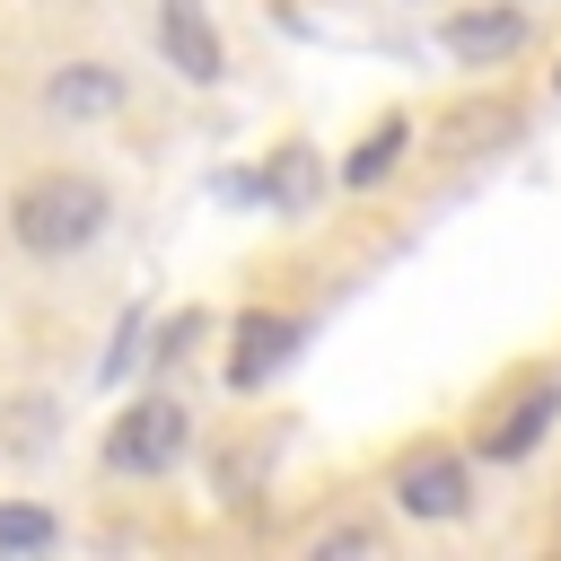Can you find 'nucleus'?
Instances as JSON below:
<instances>
[{
    "label": "nucleus",
    "mask_w": 561,
    "mask_h": 561,
    "mask_svg": "<svg viewBox=\"0 0 561 561\" xmlns=\"http://www.w3.org/2000/svg\"><path fill=\"white\" fill-rule=\"evenodd\" d=\"M105 228H114V193H105L96 175H79V167L26 175V184L9 193V237H18V254H35V263L88 254Z\"/></svg>",
    "instance_id": "1"
},
{
    "label": "nucleus",
    "mask_w": 561,
    "mask_h": 561,
    "mask_svg": "<svg viewBox=\"0 0 561 561\" xmlns=\"http://www.w3.org/2000/svg\"><path fill=\"white\" fill-rule=\"evenodd\" d=\"M394 508L403 517H421V526H447V517H465L473 508V473H465V456H403L394 465Z\"/></svg>",
    "instance_id": "3"
},
{
    "label": "nucleus",
    "mask_w": 561,
    "mask_h": 561,
    "mask_svg": "<svg viewBox=\"0 0 561 561\" xmlns=\"http://www.w3.org/2000/svg\"><path fill=\"white\" fill-rule=\"evenodd\" d=\"M412 9H421V0H412Z\"/></svg>",
    "instance_id": "13"
},
{
    "label": "nucleus",
    "mask_w": 561,
    "mask_h": 561,
    "mask_svg": "<svg viewBox=\"0 0 561 561\" xmlns=\"http://www.w3.org/2000/svg\"><path fill=\"white\" fill-rule=\"evenodd\" d=\"M53 508H26V500H9L0 508V552H53Z\"/></svg>",
    "instance_id": "10"
},
{
    "label": "nucleus",
    "mask_w": 561,
    "mask_h": 561,
    "mask_svg": "<svg viewBox=\"0 0 561 561\" xmlns=\"http://www.w3.org/2000/svg\"><path fill=\"white\" fill-rule=\"evenodd\" d=\"M158 44H167L175 79H193V88H210V79H219V35H210L202 0H158Z\"/></svg>",
    "instance_id": "6"
},
{
    "label": "nucleus",
    "mask_w": 561,
    "mask_h": 561,
    "mask_svg": "<svg viewBox=\"0 0 561 561\" xmlns=\"http://www.w3.org/2000/svg\"><path fill=\"white\" fill-rule=\"evenodd\" d=\"M403 140H412V123H403V114H386V123L368 131V149H359V158H342V184H351V193H359V184H377V175L403 158Z\"/></svg>",
    "instance_id": "9"
},
{
    "label": "nucleus",
    "mask_w": 561,
    "mask_h": 561,
    "mask_svg": "<svg viewBox=\"0 0 561 561\" xmlns=\"http://www.w3.org/2000/svg\"><path fill=\"white\" fill-rule=\"evenodd\" d=\"M351 552H377V535H368V526H333V535H316V561H351Z\"/></svg>",
    "instance_id": "12"
},
{
    "label": "nucleus",
    "mask_w": 561,
    "mask_h": 561,
    "mask_svg": "<svg viewBox=\"0 0 561 561\" xmlns=\"http://www.w3.org/2000/svg\"><path fill=\"white\" fill-rule=\"evenodd\" d=\"M237 351H228V386H263L289 351H298V324L289 316H272V307H254V316H237V333H228Z\"/></svg>",
    "instance_id": "7"
},
{
    "label": "nucleus",
    "mask_w": 561,
    "mask_h": 561,
    "mask_svg": "<svg viewBox=\"0 0 561 561\" xmlns=\"http://www.w3.org/2000/svg\"><path fill=\"white\" fill-rule=\"evenodd\" d=\"M447 53L465 70H491L508 53H526V0H500V9H456L447 18Z\"/></svg>",
    "instance_id": "4"
},
{
    "label": "nucleus",
    "mask_w": 561,
    "mask_h": 561,
    "mask_svg": "<svg viewBox=\"0 0 561 561\" xmlns=\"http://www.w3.org/2000/svg\"><path fill=\"white\" fill-rule=\"evenodd\" d=\"M123 70L114 61H61L53 79H44V105L61 114V123H105V114H123Z\"/></svg>",
    "instance_id": "5"
},
{
    "label": "nucleus",
    "mask_w": 561,
    "mask_h": 561,
    "mask_svg": "<svg viewBox=\"0 0 561 561\" xmlns=\"http://www.w3.org/2000/svg\"><path fill=\"white\" fill-rule=\"evenodd\" d=\"M307 193H316V158H307V149L272 158V202H280V210H307Z\"/></svg>",
    "instance_id": "11"
},
{
    "label": "nucleus",
    "mask_w": 561,
    "mask_h": 561,
    "mask_svg": "<svg viewBox=\"0 0 561 561\" xmlns=\"http://www.w3.org/2000/svg\"><path fill=\"white\" fill-rule=\"evenodd\" d=\"M184 447H193V412H184L175 394H140V403H123L114 430H105V465H114V473H140V482L175 473Z\"/></svg>",
    "instance_id": "2"
},
{
    "label": "nucleus",
    "mask_w": 561,
    "mask_h": 561,
    "mask_svg": "<svg viewBox=\"0 0 561 561\" xmlns=\"http://www.w3.org/2000/svg\"><path fill=\"white\" fill-rule=\"evenodd\" d=\"M552 421H561V386H526V394L500 412V430H482V456H491V465H517Z\"/></svg>",
    "instance_id": "8"
}]
</instances>
